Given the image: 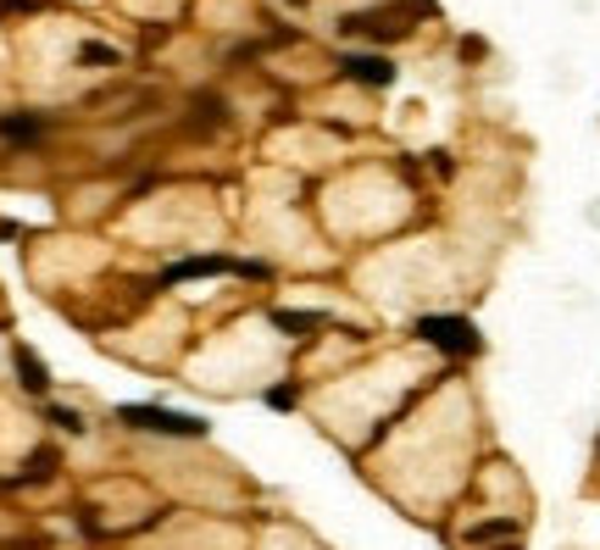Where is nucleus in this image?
Listing matches in <instances>:
<instances>
[{
  "label": "nucleus",
  "instance_id": "1",
  "mask_svg": "<svg viewBox=\"0 0 600 550\" xmlns=\"http://www.w3.org/2000/svg\"><path fill=\"white\" fill-rule=\"evenodd\" d=\"M411 18H434V0H395V7H373V12H350L339 23V34H362V40H406L417 23Z\"/></svg>",
  "mask_w": 600,
  "mask_h": 550
},
{
  "label": "nucleus",
  "instance_id": "2",
  "mask_svg": "<svg viewBox=\"0 0 600 550\" xmlns=\"http://www.w3.org/2000/svg\"><path fill=\"white\" fill-rule=\"evenodd\" d=\"M417 339L434 345V350L450 356V361H472V356H484V334H478L472 317H450V312H439V317H417Z\"/></svg>",
  "mask_w": 600,
  "mask_h": 550
},
{
  "label": "nucleus",
  "instance_id": "3",
  "mask_svg": "<svg viewBox=\"0 0 600 550\" xmlns=\"http://www.w3.org/2000/svg\"><path fill=\"white\" fill-rule=\"evenodd\" d=\"M118 422L123 428H140V434H167V439H206V417L173 411V406H145V400L118 406Z\"/></svg>",
  "mask_w": 600,
  "mask_h": 550
},
{
  "label": "nucleus",
  "instance_id": "4",
  "mask_svg": "<svg viewBox=\"0 0 600 550\" xmlns=\"http://www.w3.org/2000/svg\"><path fill=\"white\" fill-rule=\"evenodd\" d=\"M217 273L267 278V262H234V256H184L179 267H167V273H162V284H184V278H217Z\"/></svg>",
  "mask_w": 600,
  "mask_h": 550
},
{
  "label": "nucleus",
  "instance_id": "5",
  "mask_svg": "<svg viewBox=\"0 0 600 550\" xmlns=\"http://www.w3.org/2000/svg\"><path fill=\"white\" fill-rule=\"evenodd\" d=\"M339 68H345L350 84H367V90H389V84H395V62L378 57V51H356V57H345Z\"/></svg>",
  "mask_w": 600,
  "mask_h": 550
},
{
  "label": "nucleus",
  "instance_id": "6",
  "mask_svg": "<svg viewBox=\"0 0 600 550\" xmlns=\"http://www.w3.org/2000/svg\"><path fill=\"white\" fill-rule=\"evenodd\" d=\"M18 384H23L29 395H45V389H51V373H45V361H40L29 345H18Z\"/></svg>",
  "mask_w": 600,
  "mask_h": 550
},
{
  "label": "nucleus",
  "instance_id": "7",
  "mask_svg": "<svg viewBox=\"0 0 600 550\" xmlns=\"http://www.w3.org/2000/svg\"><path fill=\"white\" fill-rule=\"evenodd\" d=\"M273 323H278L289 339H306V334L328 328V317H323V312H273Z\"/></svg>",
  "mask_w": 600,
  "mask_h": 550
},
{
  "label": "nucleus",
  "instance_id": "8",
  "mask_svg": "<svg viewBox=\"0 0 600 550\" xmlns=\"http://www.w3.org/2000/svg\"><path fill=\"white\" fill-rule=\"evenodd\" d=\"M45 134V118L23 112V118H0V140H40Z\"/></svg>",
  "mask_w": 600,
  "mask_h": 550
},
{
  "label": "nucleus",
  "instance_id": "9",
  "mask_svg": "<svg viewBox=\"0 0 600 550\" xmlns=\"http://www.w3.org/2000/svg\"><path fill=\"white\" fill-rule=\"evenodd\" d=\"M522 533V522H511V517H500V522H478V528H467V539L472 544H484V539H517Z\"/></svg>",
  "mask_w": 600,
  "mask_h": 550
},
{
  "label": "nucleus",
  "instance_id": "10",
  "mask_svg": "<svg viewBox=\"0 0 600 550\" xmlns=\"http://www.w3.org/2000/svg\"><path fill=\"white\" fill-rule=\"evenodd\" d=\"M51 472H57V450H34V456H29V472H23L18 483H45Z\"/></svg>",
  "mask_w": 600,
  "mask_h": 550
},
{
  "label": "nucleus",
  "instance_id": "11",
  "mask_svg": "<svg viewBox=\"0 0 600 550\" xmlns=\"http://www.w3.org/2000/svg\"><path fill=\"white\" fill-rule=\"evenodd\" d=\"M45 417H51L57 428H68V434H84V411H73V406H51Z\"/></svg>",
  "mask_w": 600,
  "mask_h": 550
},
{
  "label": "nucleus",
  "instance_id": "12",
  "mask_svg": "<svg viewBox=\"0 0 600 550\" xmlns=\"http://www.w3.org/2000/svg\"><path fill=\"white\" fill-rule=\"evenodd\" d=\"M267 406H273V411H289V406H295V384H278V389H267Z\"/></svg>",
  "mask_w": 600,
  "mask_h": 550
},
{
  "label": "nucleus",
  "instance_id": "13",
  "mask_svg": "<svg viewBox=\"0 0 600 550\" xmlns=\"http://www.w3.org/2000/svg\"><path fill=\"white\" fill-rule=\"evenodd\" d=\"M84 62H118V57H112L106 45H84Z\"/></svg>",
  "mask_w": 600,
  "mask_h": 550
},
{
  "label": "nucleus",
  "instance_id": "14",
  "mask_svg": "<svg viewBox=\"0 0 600 550\" xmlns=\"http://www.w3.org/2000/svg\"><path fill=\"white\" fill-rule=\"evenodd\" d=\"M289 7H306V0H289Z\"/></svg>",
  "mask_w": 600,
  "mask_h": 550
}]
</instances>
